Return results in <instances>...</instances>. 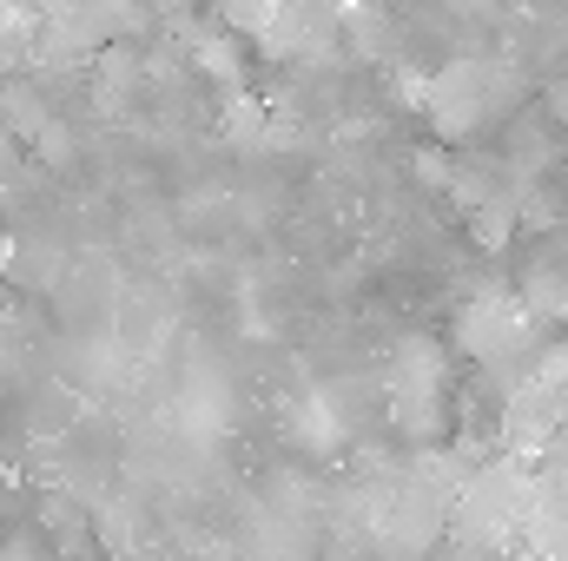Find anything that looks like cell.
Instances as JSON below:
<instances>
[{
	"instance_id": "obj_3",
	"label": "cell",
	"mask_w": 568,
	"mask_h": 561,
	"mask_svg": "<svg viewBox=\"0 0 568 561\" xmlns=\"http://www.w3.org/2000/svg\"><path fill=\"white\" fill-rule=\"evenodd\" d=\"M516 549H523V561H568V502H542L536 496V516L516 536Z\"/></svg>"
},
{
	"instance_id": "obj_11",
	"label": "cell",
	"mask_w": 568,
	"mask_h": 561,
	"mask_svg": "<svg viewBox=\"0 0 568 561\" xmlns=\"http://www.w3.org/2000/svg\"><path fill=\"white\" fill-rule=\"evenodd\" d=\"M384 561H390V555H384Z\"/></svg>"
},
{
	"instance_id": "obj_9",
	"label": "cell",
	"mask_w": 568,
	"mask_h": 561,
	"mask_svg": "<svg viewBox=\"0 0 568 561\" xmlns=\"http://www.w3.org/2000/svg\"><path fill=\"white\" fill-rule=\"evenodd\" d=\"M443 561H503V555H489V549H449Z\"/></svg>"
},
{
	"instance_id": "obj_1",
	"label": "cell",
	"mask_w": 568,
	"mask_h": 561,
	"mask_svg": "<svg viewBox=\"0 0 568 561\" xmlns=\"http://www.w3.org/2000/svg\"><path fill=\"white\" fill-rule=\"evenodd\" d=\"M536 462L529 456H476V469L463 476V489L449 496V549H489V555H509L516 536L529 529L536 516Z\"/></svg>"
},
{
	"instance_id": "obj_5",
	"label": "cell",
	"mask_w": 568,
	"mask_h": 561,
	"mask_svg": "<svg viewBox=\"0 0 568 561\" xmlns=\"http://www.w3.org/2000/svg\"><path fill=\"white\" fill-rule=\"evenodd\" d=\"M192 53H199V67H205L212 80H232V86H239V33H199Z\"/></svg>"
},
{
	"instance_id": "obj_2",
	"label": "cell",
	"mask_w": 568,
	"mask_h": 561,
	"mask_svg": "<svg viewBox=\"0 0 568 561\" xmlns=\"http://www.w3.org/2000/svg\"><path fill=\"white\" fill-rule=\"evenodd\" d=\"M536 304L529 297H516V290H476L463 310H456V344H463V357L469 364H483V370H516V364H529L536 350H542V330H536Z\"/></svg>"
},
{
	"instance_id": "obj_10",
	"label": "cell",
	"mask_w": 568,
	"mask_h": 561,
	"mask_svg": "<svg viewBox=\"0 0 568 561\" xmlns=\"http://www.w3.org/2000/svg\"><path fill=\"white\" fill-rule=\"evenodd\" d=\"M199 561H239V549H219V555H199Z\"/></svg>"
},
{
	"instance_id": "obj_7",
	"label": "cell",
	"mask_w": 568,
	"mask_h": 561,
	"mask_svg": "<svg viewBox=\"0 0 568 561\" xmlns=\"http://www.w3.org/2000/svg\"><path fill=\"white\" fill-rule=\"evenodd\" d=\"M265 133V113H258V100H232V113H225V140H258Z\"/></svg>"
},
{
	"instance_id": "obj_4",
	"label": "cell",
	"mask_w": 568,
	"mask_h": 561,
	"mask_svg": "<svg viewBox=\"0 0 568 561\" xmlns=\"http://www.w3.org/2000/svg\"><path fill=\"white\" fill-rule=\"evenodd\" d=\"M278 7L284 0H219V27L239 33V40H258V47H265V33L278 27Z\"/></svg>"
},
{
	"instance_id": "obj_6",
	"label": "cell",
	"mask_w": 568,
	"mask_h": 561,
	"mask_svg": "<svg viewBox=\"0 0 568 561\" xmlns=\"http://www.w3.org/2000/svg\"><path fill=\"white\" fill-rule=\"evenodd\" d=\"M509 225H516V218H509V198H483V205H476V238H483V245H503Z\"/></svg>"
},
{
	"instance_id": "obj_8",
	"label": "cell",
	"mask_w": 568,
	"mask_h": 561,
	"mask_svg": "<svg viewBox=\"0 0 568 561\" xmlns=\"http://www.w3.org/2000/svg\"><path fill=\"white\" fill-rule=\"evenodd\" d=\"M317 561H364V549H351V542H337V549H324Z\"/></svg>"
}]
</instances>
